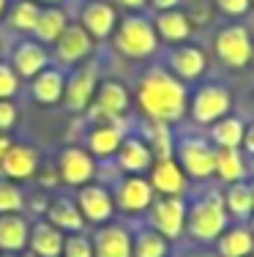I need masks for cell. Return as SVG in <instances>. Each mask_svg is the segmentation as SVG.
I'll return each mask as SVG.
<instances>
[{
  "mask_svg": "<svg viewBox=\"0 0 254 257\" xmlns=\"http://www.w3.org/2000/svg\"><path fill=\"white\" fill-rule=\"evenodd\" d=\"M243 120L235 115H224L210 126V145L213 148H240L243 143Z\"/></svg>",
  "mask_w": 254,
  "mask_h": 257,
  "instance_id": "cell-32",
  "label": "cell"
},
{
  "mask_svg": "<svg viewBox=\"0 0 254 257\" xmlns=\"http://www.w3.org/2000/svg\"><path fill=\"white\" fill-rule=\"evenodd\" d=\"M99 173V162L80 145H66L58 156V178L66 186L80 189L85 183H93Z\"/></svg>",
  "mask_w": 254,
  "mask_h": 257,
  "instance_id": "cell-9",
  "label": "cell"
},
{
  "mask_svg": "<svg viewBox=\"0 0 254 257\" xmlns=\"http://www.w3.org/2000/svg\"><path fill=\"white\" fill-rule=\"evenodd\" d=\"M148 3L153 6L156 11H172V9H180L183 0H148Z\"/></svg>",
  "mask_w": 254,
  "mask_h": 257,
  "instance_id": "cell-41",
  "label": "cell"
},
{
  "mask_svg": "<svg viewBox=\"0 0 254 257\" xmlns=\"http://www.w3.org/2000/svg\"><path fill=\"white\" fill-rule=\"evenodd\" d=\"M115 162L126 175H145L153 167L156 159H153V151L148 148V143L142 140V134H126L118 154H115Z\"/></svg>",
  "mask_w": 254,
  "mask_h": 257,
  "instance_id": "cell-20",
  "label": "cell"
},
{
  "mask_svg": "<svg viewBox=\"0 0 254 257\" xmlns=\"http://www.w3.org/2000/svg\"><path fill=\"white\" fill-rule=\"evenodd\" d=\"M172 246L161 232L153 227H142L134 232V257H169Z\"/></svg>",
  "mask_w": 254,
  "mask_h": 257,
  "instance_id": "cell-34",
  "label": "cell"
},
{
  "mask_svg": "<svg viewBox=\"0 0 254 257\" xmlns=\"http://www.w3.org/2000/svg\"><path fill=\"white\" fill-rule=\"evenodd\" d=\"M183 257H219L216 254V249L210 252V249H197V252H186Z\"/></svg>",
  "mask_w": 254,
  "mask_h": 257,
  "instance_id": "cell-44",
  "label": "cell"
},
{
  "mask_svg": "<svg viewBox=\"0 0 254 257\" xmlns=\"http://www.w3.org/2000/svg\"><path fill=\"white\" fill-rule=\"evenodd\" d=\"M208 69V55L194 44H178L167 55V71H172L183 82H194Z\"/></svg>",
  "mask_w": 254,
  "mask_h": 257,
  "instance_id": "cell-17",
  "label": "cell"
},
{
  "mask_svg": "<svg viewBox=\"0 0 254 257\" xmlns=\"http://www.w3.org/2000/svg\"><path fill=\"white\" fill-rule=\"evenodd\" d=\"M115 50L123 52L126 58L131 60H145L150 55H156L159 50V36H156V28L150 20H145L142 14H129L118 22L115 28Z\"/></svg>",
  "mask_w": 254,
  "mask_h": 257,
  "instance_id": "cell-3",
  "label": "cell"
},
{
  "mask_svg": "<svg viewBox=\"0 0 254 257\" xmlns=\"http://www.w3.org/2000/svg\"><path fill=\"white\" fill-rule=\"evenodd\" d=\"M63 88H66V71L60 66H52V63L30 79V93H33V99L39 104H47V107L63 101Z\"/></svg>",
  "mask_w": 254,
  "mask_h": 257,
  "instance_id": "cell-23",
  "label": "cell"
},
{
  "mask_svg": "<svg viewBox=\"0 0 254 257\" xmlns=\"http://www.w3.org/2000/svg\"><path fill=\"white\" fill-rule=\"evenodd\" d=\"M30 238V222L22 213H0V252H25Z\"/></svg>",
  "mask_w": 254,
  "mask_h": 257,
  "instance_id": "cell-27",
  "label": "cell"
},
{
  "mask_svg": "<svg viewBox=\"0 0 254 257\" xmlns=\"http://www.w3.org/2000/svg\"><path fill=\"white\" fill-rule=\"evenodd\" d=\"M28 194L17 181L0 178V213H25Z\"/></svg>",
  "mask_w": 254,
  "mask_h": 257,
  "instance_id": "cell-35",
  "label": "cell"
},
{
  "mask_svg": "<svg viewBox=\"0 0 254 257\" xmlns=\"http://www.w3.org/2000/svg\"><path fill=\"white\" fill-rule=\"evenodd\" d=\"M142 140L148 143V148L153 151V159L175 156V134H172V128H169V123H161V120H145Z\"/></svg>",
  "mask_w": 254,
  "mask_h": 257,
  "instance_id": "cell-31",
  "label": "cell"
},
{
  "mask_svg": "<svg viewBox=\"0 0 254 257\" xmlns=\"http://www.w3.org/2000/svg\"><path fill=\"white\" fill-rule=\"evenodd\" d=\"M213 50L227 69H246L254 58V41L246 25H224L213 36Z\"/></svg>",
  "mask_w": 254,
  "mask_h": 257,
  "instance_id": "cell-6",
  "label": "cell"
},
{
  "mask_svg": "<svg viewBox=\"0 0 254 257\" xmlns=\"http://www.w3.org/2000/svg\"><path fill=\"white\" fill-rule=\"evenodd\" d=\"M229 227V213L221 192H205L189 200L186 208V232L197 243H216V238Z\"/></svg>",
  "mask_w": 254,
  "mask_h": 257,
  "instance_id": "cell-2",
  "label": "cell"
},
{
  "mask_svg": "<svg viewBox=\"0 0 254 257\" xmlns=\"http://www.w3.org/2000/svg\"><path fill=\"white\" fill-rule=\"evenodd\" d=\"M216 254L219 257H249L254 254V232L246 222L229 224L216 238Z\"/></svg>",
  "mask_w": 254,
  "mask_h": 257,
  "instance_id": "cell-26",
  "label": "cell"
},
{
  "mask_svg": "<svg viewBox=\"0 0 254 257\" xmlns=\"http://www.w3.org/2000/svg\"><path fill=\"white\" fill-rule=\"evenodd\" d=\"M251 3H254V0H251Z\"/></svg>",
  "mask_w": 254,
  "mask_h": 257,
  "instance_id": "cell-51",
  "label": "cell"
},
{
  "mask_svg": "<svg viewBox=\"0 0 254 257\" xmlns=\"http://www.w3.org/2000/svg\"><path fill=\"white\" fill-rule=\"evenodd\" d=\"M251 216H254V213H251Z\"/></svg>",
  "mask_w": 254,
  "mask_h": 257,
  "instance_id": "cell-50",
  "label": "cell"
},
{
  "mask_svg": "<svg viewBox=\"0 0 254 257\" xmlns=\"http://www.w3.org/2000/svg\"><path fill=\"white\" fill-rule=\"evenodd\" d=\"M153 28H156V36H159L161 44H169V47L186 44L189 36H191V20H189V14L180 11V9L156 11Z\"/></svg>",
  "mask_w": 254,
  "mask_h": 257,
  "instance_id": "cell-22",
  "label": "cell"
},
{
  "mask_svg": "<svg viewBox=\"0 0 254 257\" xmlns=\"http://www.w3.org/2000/svg\"><path fill=\"white\" fill-rule=\"evenodd\" d=\"M221 197H224V208H227L229 219H235V222H249L251 219V213H254V183H249V181L229 183Z\"/></svg>",
  "mask_w": 254,
  "mask_h": 257,
  "instance_id": "cell-28",
  "label": "cell"
},
{
  "mask_svg": "<svg viewBox=\"0 0 254 257\" xmlns=\"http://www.w3.org/2000/svg\"><path fill=\"white\" fill-rule=\"evenodd\" d=\"M101 77H99V66L93 60H82V63L74 66L69 77H66V88H63V107L69 112H85L90 107L96 96V88H99Z\"/></svg>",
  "mask_w": 254,
  "mask_h": 257,
  "instance_id": "cell-7",
  "label": "cell"
},
{
  "mask_svg": "<svg viewBox=\"0 0 254 257\" xmlns=\"http://www.w3.org/2000/svg\"><path fill=\"white\" fill-rule=\"evenodd\" d=\"M232 93L219 82H205L189 96V115L197 126H213L219 118L229 115Z\"/></svg>",
  "mask_w": 254,
  "mask_h": 257,
  "instance_id": "cell-4",
  "label": "cell"
},
{
  "mask_svg": "<svg viewBox=\"0 0 254 257\" xmlns=\"http://www.w3.org/2000/svg\"><path fill=\"white\" fill-rule=\"evenodd\" d=\"M251 173H254V159H251Z\"/></svg>",
  "mask_w": 254,
  "mask_h": 257,
  "instance_id": "cell-48",
  "label": "cell"
},
{
  "mask_svg": "<svg viewBox=\"0 0 254 257\" xmlns=\"http://www.w3.org/2000/svg\"><path fill=\"white\" fill-rule=\"evenodd\" d=\"M112 197H115V211H123V213H145L153 203L156 192L150 186L148 175H123L118 178L112 189Z\"/></svg>",
  "mask_w": 254,
  "mask_h": 257,
  "instance_id": "cell-10",
  "label": "cell"
},
{
  "mask_svg": "<svg viewBox=\"0 0 254 257\" xmlns=\"http://www.w3.org/2000/svg\"><path fill=\"white\" fill-rule=\"evenodd\" d=\"M63 238H66V232H60L55 224L41 219V222L30 224L28 252L33 257H60L63 254Z\"/></svg>",
  "mask_w": 254,
  "mask_h": 257,
  "instance_id": "cell-25",
  "label": "cell"
},
{
  "mask_svg": "<svg viewBox=\"0 0 254 257\" xmlns=\"http://www.w3.org/2000/svg\"><path fill=\"white\" fill-rule=\"evenodd\" d=\"M39 173V151L30 143H11L6 156L0 159V178L25 183Z\"/></svg>",
  "mask_w": 254,
  "mask_h": 257,
  "instance_id": "cell-15",
  "label": "cell"
},
{
  "mask_svg": "<svg viewBox=\"0 0 254 257\" xmlns=\"http://www.w3.org/2000/svg\"><path fill=\"white\" fill-rule=\"evenodd\" d=\"M11 69L20 74V79H33L39 71H44L50 66V55H47V47L39 44V41H20L11 52Z\"/></svg>",
  "mask_w": 254,
  "mask_h": 257,
  "instance_id": "cell-21",
  "label": "cell"
},
{
  "mask_svg": "<svg viewBox=\"0 0 254 257\" xmlns=\"http://www.w3.org/2000/svg\"><path fill=\"white\" fill-rule=\"evenodd\" d=\"M213 6L227 17H243V14H249L251 0H213Z\"/></svg>",
  "mask_w": 254,
  "mask_h": 257,
  "instance_id": "cell-39",
  "label": "cell"
},
{
  "mask_svg": "<svg viewBox=\"0 0 254 257\" xmlns=\"http://www.w3.org/2000/svg\"><path fill=\"white\" fill-rule=\"evenodd\" d=\"M20 120V112H17V104L11 99H0V132H11Z\"/></svg>",
  "mask_w": 254,
  "mask_h": 257,
  "instance_id": "cell-38",
  "label": "cell"
},
{
  "mask_svg": "<svg viewBox=\"0 0 254 257\" xmlns=\"http://www.w3.org/2000/svg\"><path fill=\"white\" fill-rule=\"evenodd\" d=\"M90 241H93L96 257H134V232L126 224H99L96 232L90 235Z\"/></svg>",
  "mask_w": 254,
  "mask_h": 257,
  "instance_id": "cell-12",
  "label": "cell"
},
{
  "mask_svg": "<svg viewBox=\"0 0 254 257\" xmlns=\"http://www.w3.org/2000/svg\"><path fill=\"white\" fill-rule=\"evenodd\" d=\"M41 9H44V6L36 3V0H17V3L6 11V22H9L11 30L28 36V33L36 30V22H39Z\"/></svg>",
  "mask_w": 254,
  "mask_h": 257,
  "instance_id": "cell-33",
  "label": "cell"
},
{
  "mask_svg": "<svg viewBox=\"0 0 254 257\" xmlns=\"http://www.w3.org/2000/svg\"><path fill=\"white\" fill-rule=\"evenodd\" d=\"M123 137H126V132L118 126V120H104V123H96L85 134V151L96 162H110L118 154Z\"/></svg>",
  "mask_w": 254,
  "mask_h": 257,
  "instance_id": "cell-18",
  "label": "cell"
},
{
  "mask_svg": "<svg viewBox=\"0 0 254 257\" xmlns=\"http://www.w3.org/2000/svg\"><path fill=\"white\" fill-rule=\"evenodd\" d=\"M137 107L145 120L178 123L189 112V90L183 79L167 69H148L137 82Z\"/></svg>",
  "mask_w": 254,
  "mask_h": 257,
  "instance_id": "cell-1",
  "label": "cell"
},
{
  "mask_svg": "<svg viewBox=\"0 0 254 257\" xmlns=\"http://www.w3.org/2000/svg\"><path fill=\"white\" fill-rule=\"evenodd\" d=\"M120 6H123V9H129L131 14H134V11H142L145 6H148V0H118Z\"/></svg>",
  "mask_w": 254,
  "mask_h": 257,
  "instance_id": "cell-42",
  "label": "cell"
},
{
  "mask_svg": "<svg viewBox=\"0 0 254 257\" xmlns=\"http://www.w3.org/2000/svg\"><path fill=\"white\" fill-rule=\"evenodd\" d=\"M249 257H254V254H249Z\"/></svg>",
  "mask_w": 254,
  "mask_h": 257,
  "instance_id": "cell-49",
  "label": "cell"
},
{
  "mask_svg": "<svg viewBox=\"0 0 254 257\" xmlns=\"http://www.w3.org/2000/svg\"><path fill=\"white\" fill-rule=\"evenodd\" d=\"M148 181L153 186V192L164 194V197H186L189 194V175L175 162V156L156 159L153 167L148 170Z\"/></svg>",
  "mask_w": 254,
  "mask_h": 257,
  "instance_id": "cell-13",
  "label": "cell"
},
{
  "mask_svg": "<svg viewBox=\"0 0 254 257\" xmlns=\"http://www.w3.org/2000/svg\"><path fill=\"white\" fill-rule=\"evenodd\" d=\"M0 257H20V254H14V252H0Z\"/></svg>",
  "mask_w": 254,
  "mask_h": 257,
  "instance_id": "cell-47",
  "label": "cell"
},
{
  "mask_svg": "<svg viewBox=\"0 0 254 257\" xmlns=\"http://www.w3.org/2000/svg\"><path fill=\"white\" fill-rule=\"evenodd\" d=\"M20 93V74L11 69V63L0 60V99H14Z\"/></svg>",
  "mask_w": 254,
  "mask_h": 257,
  "instance_id": "cell-37",
  "label": "cell"
},
{
  "mask_svg": "<svg viewBox=\"0 0 254 257\" xmlns=\"http://www.w3.org/2000/svg\"><path fill=\"white\" fill-rule=\"evenodd\" d=\"M11 0H0V17H6V11H9Z\"/></svg>",
  "mask_w": 254,
  "mask_h": 257,
  "instance_id": "cell-45",
  "label": "cell"
},
{
  "mask_svg": "<svg viewBox=\"0 0 254 257\" xmlns=\"http://www.w3.org/2000/svg\"><path fill=\"white\" fill-rule=\"evenodd\" d=\"M36 3H41V6H60V0H36Z\"/></svg>",
  "mask_w": 254,
  "mask_h": 257,
  "instance_id": "cell-46",
  "label": "cell"
},
{
  "mask_svg": "<svg viewBox=\"0 0 254 257\" xmlns=\"http://www.w3.org/2000/svg\"><path fill=\"white\" fill-rule=\"evenodd\" d=\"M60 257H96L93 254V241L88 232H66L63 238V254Z\"/></svg>",
  "mask_w": 254,
  "mask_h": 257,
  "instance_id": "cell-36",
  "label": "cell"
},
{
  "mask_svg": "<svg viewBox=\"0 0 254 257\" xmlns=\"http://www.w3.org/2000/svg\"><path fill=\"white\" fill-rule=\"evenodd\" d=\"M90 104H93V115H99L104 120H118L129 112L131 93L120 79H101Z\"/></svg>",
  "mask_w": 254,
  "mask_h": 257,
  "instance_id": "cell-14",
  "label": "cell"
},
{
  "mask_svg": "<svg viewBox=\"0 0 254 257\" xmlns=\"http://www.w3.org/2000/svg\"><path fill=\"white\" fill-rule=\"evenodd\" d=\"M118 22H120V17L115 11V6L104 3V0H90L80 11V25L93 36V41L110 39L115 33V28H118Z\"/></svg>",
  "mask_w": 254,
  "mask_h": 257,
  "instance_id": "cell-19",
  "label": "cell"
},
{
  "mask_svg": "<svg viewBox=\"0 0 254 257\" xmlns=\"http://www.w3.org/2000/svg\"><path fill=\"white\" fill-rule=\"evenodd\" d=\"M77 208H80L82 219L88 224H107L112 222V213H115V197L112 192L107 186H101V183H85V186H80V192H77L74 197Z\"/></svg>",
  "mask_w": 254,
  "mask_h": 257,
  "instance_id": "cell-11",
  "label": "cell"
},
{
  "mask_svg": "<svg viewBox=\"0 0 254 257\" xmlns=\"http://www.w3.org/2000/svg\"><path fill=\"white\" fill-rule=\"evenodd\" d=\"M44 216H47V222L55 224L60 232H82L88 227V222L82 219L77 203L71 197H63V194H58V197H52L50 203H47Z\"/></svg>",
  "mask_w": 254,
  "mask_h": 257,
  "instance_id": "cell-24",
  "label": "cell"
},
{
  "mask_svg": "<svg viewBox=\"0 0 254 257\" xmlns=\"http://www.w3.org/2000/svg\"><path fill=\"white\" fill-rule=\"evenodd\" d=\"M52 47H55V55L63 66H77L90 58V52H93V36L80 22H69V28L63 30V36Z\"/></svg>",
  "mask_w": 254,
  "mask_h": 257,
  "instance_id": "cell-16",
  "label": "cell"
},
{
  "mask_svg": "<svg viewBox=\"0 0 254 257\" xmlns=\"http://www.w3.org/2000/svg\"><path fill=\"white\" fill-rule=\"evenodd\" d=\"M69 28V14H66L60 6H44L39 14V22H36V41L44 47H52L55 41L63 36V30Z\"/></svg>",
  "mask_w": 254,
  "mask_h": 257,
  "instance_id": "cell-29",
  "label": "cell"
},
{
  "mask_svg": "<svg viewBox=\"0 0 254 257\" xmlns=\"http://www.w3.org/2000/svg\"><path fill=\"white\" fill-rule=\"evenodd\" d=\"M186 208H189V200L186 197L156 194L148 208V227L161 232L167 241H175V238H180L186 232Z\"/></svg>",
  "mask_w": 254,
  "mask_h": 257,
  "instance_id": "cell-8",
  "label": "cell"
},
{
  "mask_svg": "<svg viewBox=\"0 0 254 257\" xmlns=\"http://www.w3.org/2000/svg\"><path fill=\"white\" fill-rule=\"evenodd\" d=\"M11 143H14V140H11V132H0V159L6 156V151L11 148Z\"/></svg>",
  "mask_w": 254,
  "mask_h": 257,
  "instance_id": "cell-43",
  "label": "cell"
},
{
  "mask_svg": "<svg viewBox=\"0 0 254 257\" xmlns=\"http://www.w3.org/2000/svg\"><path fill=\"white\" fill-rule=\"evenodd\" d=\"M175 162L183 167L189 181H210L213 178L216 148L210 145V140L202 137H180L175 143Z\"/></svg>",
  "mask_w": 254,
  "mask_h": 257,
  "instance_id": "cell-5",
  "label": "cell"
},
{
  "mask_svg": "<svg viewBox=\"0 0 254 257\" xmlns=\"http://www.w3.org/2000/svg\"><path fill=\"white\" fill-rule=\"evenodd\" d=\"M213 178L221 183H238L246 181V162L238 148H216V162H213Z\"/></svg>",
  "mask_w": 254,
  "mask_h": 257,
  "instance_id": "cell-30",
  "label": "cell"
},
{
  "mask_svg": "<svg viewBox=\"0 0 254 257\" xmlns=\"http://www.w3.org/2000/svg\"><path fill=\"white\" fill-rule=\"evenodd\" d=\"M240 145H243V154L254 159V123H249L243 128V143Z\"/></svg>",
  "mask_w": 254,
  "mask_h": 257,
  "instance_id": "cell-40",
  "label": "cell"
}]
</instances>
